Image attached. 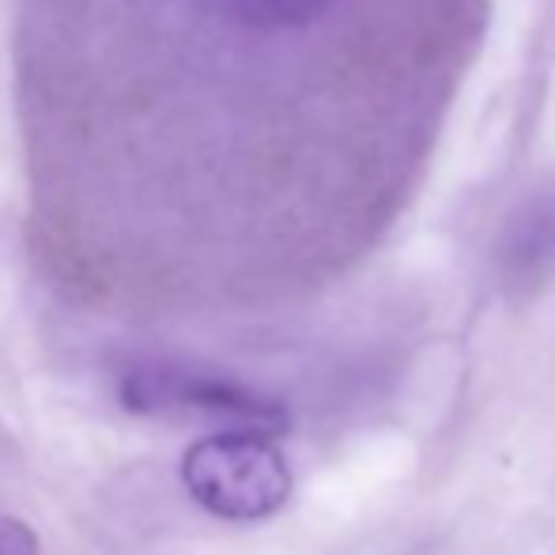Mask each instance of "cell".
Returning <instances> with one entry per match:
<instances>
[{"instance_id": "6da1fadb", "label": "cell", "mask_w": 555, "mask_h": 555, "mask_svg": "<svg viewBox=\"0 0 555 555\" xmlns=\"http://www.w3.org/2000/svg\"><path fill=\"white\" fill-rule=\"evenodd\" d=\"M182 483L208 514L227 521L272 518L292 495L284 453L257 431L205 435L182 453Z\"/></svg>"}, {"instance_id": "277c9868", "label": "cell", "mask_w": 555, "mask_h": 555, "mask_svg": "<svg viewBox=\"0 0 555 555\" xmlns=\"http://www.w3.org/2000/svg\"><path fill=\"white\" fill-rule=\"evenodd\" d=\"M0 555H38L35 529L20 518H0Z\"/></svg>"}, {"instance_id": "7a4b0ae2", "label": "cell", "mask_w": 555, "mask_h": 555, "mask_svg": "<svg viewBox=\"0 0 555 555\" xmlns=\"http://www.w3.org/2000/svg\"><path fill=\"white\" fill-rule=\"evenodd\" d=\"M121 404L137 416H178V420H212L227 431L276 435L287 427V412L280 401L220 378V374L193 371V366L144 363L129 371L117 386Z\"/></svg>"}, {"instance_id": "3957f363", "label": "cell", "mask_w": 555, "mask_h": 555, "mask_svg": "<svg viewBox=\"0 0 555 555\" xmlns=\"http://www.w3.org/2000/svg\"><path fill=\"white\" fill-rule=\"evenodd\" d=\"M212 20L238 35L280 38L322 23L336 8V0H201Z\"/></svg>"}]
</instances>
